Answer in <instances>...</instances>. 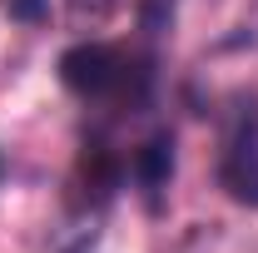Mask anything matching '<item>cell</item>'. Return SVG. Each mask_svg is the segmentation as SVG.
Returning <instances> with one entry per match:
<instances>
[{
    "label": "cell",
    "mask_w": 258,
    "mask_h": 253,
    "mask_svg": "<svg viewBox=\"0 0 258 253\" xmlns=\"http://www.w3.org/2000/svg\"><path fill=\"white\" fill-rule=\"evenodd\" d=\"M60 85L85 104H104V99L144 104L154 90V55H129L104 40H80L60 55Z\"/></svg>",
    "instance_id": "cell-1"
},
{
    "label": "cell",
    "mask_w": 258,
    "mask_h": 253,
    "mask_svg": "<svg viewBox=\"0 0 258 253\" xmlns=\"http://www.w3.org/2000/svg\"><path fill=\"white\" fill-rule=\"evenodd\" d=\"M219 184L233 204L258 209V99L238 95L224 129V154H219Z\"/></svg>",
    "instance_id": "cell-2"
},
{
    "label": "cell",
    "mask_w": 258,
    "mask_h": 253,
    "mask_svg": "<svg viewBox=\"0 0 258 253\" xmlns=\"http://www.w3.org/2000/svg\"><path fill=\"white\" fill-rule=\"evenodd\" d=\"M129 179V159H119L104 139H95V144H85V154H80V164H75V204H90V209H99V204H109L114 199V189Z\"/></svg>",
    "instance_id": "cell-3"
},
{
    "label": "cell",
    "mask_w": 258,
    "mask_h": 253,
    "mask_svg": "<svg viewBox=\"0 0 258 253\" xmlns=\"http://www.w3.org/2000/svg\"><path fill=\"white\" fill-rule=\"evenodd\" d=\"M129 179L149 194V204L159 199V189L174 179V134H169V129L149 134V139L129 154Z\"/></svg>",
    "instance_id": "cell-4"
},
{
    "label": "cell",
    "mask_w": 258,
    "mask_h": 253,
    "mask_svg": "<svg viewBox=\"0 0 258 253\" xmlns=\"http://www.w3.org/2000/svg\"><path fill=\"white\" fill-rule=\"evenodd\" d=\"M114 10H119V0H64V15L75 30H99Z\"/></svg>",
    "instance_id": "cell-5"
},
{
    "label": "cell",
    "mask_w": 258,
    "mask_h": 253,
    "mask_svg": "<svg viewBox=\"0 0 258 253\" xmlns=\"http://www.w3.org/2000/svg\"><path fill=\"white\" fill-rule=\"evenodd\" d=\"M169 20H174V0H139V25L149 40H159L169 30Z\"/></svg>",
    "instance_id": "cell-6"
},
{
    "label": "cell",
    "mask_w": 258,
    "mask_h": 253,
    "mask_svg": "<svg viewBox=\"0 0 258 253\" xmlns=\"http://www.w3.org/2000/svg\"><path fill=\"white\" fill-rule=\"evenodd\" d=\"M5 10H10V20H20V25H40V20L50 15V0H5Z\"/></svg>",
    "instance_id": "cell-7"
},
{
    "label": "cell",
    "mask_w": 258,
    "mask_h": 253,
    "mask_svg": "<svg viewBox=\"0 0 258 253\" xmlns=\"http://www.w3.org/2000/svg\"><path fill=\"white\" fill-rule=\"evenodd\" d=\"M64 253H95V233H85V238H75Z\"/></svg>",
    "instance_id": "cell-8"
}]
</instances>
